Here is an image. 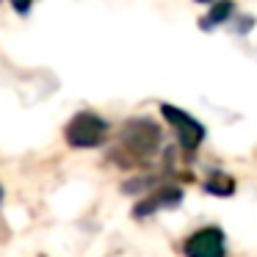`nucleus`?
<instances>
[{"instance_id": "obj_1", "label": "nucleus", "mask_w": 257, "mask_h": 257, "mask_svg": "<svg viewBox=\"0 0 257 257\" xmlns=\"http://www.w3.org/2000/svg\"><path fill=\"white\" fill-rule=\"evenodd\" d=\"M161 147V130L150 119H133L119 133V155H130L127 163L150 161Z\"/></svg>"}, {"instance_id": "obj_2", "label": "nucleus", "mask_w": 257, "mask_h": 257, "mask_svg": "<svg viewBox=\"0 0 257 257\" xmlns=\"http://www.w3.org/2000/svg\"><path fill=\"white\" fill-rule=\"evenodd\" d=\"M64 139L69 147L78 150H94V147L105 144L108 139V122L102 116H97L94 111H80L69 119V124L64 127Z\"/></svg>"}, {"instance_id": "obj_3", "label": "nucleus", "mask_w": 257, "mask_h": 257, "mask_svg": "<svg viewBox=\"0 0 257 257\" xmlns=\"http://www.w3.org/2000/svg\"><path fill=\"white\" fill-rule=\"evenodd\" d=\"M161 111H163V116H166V122L177 130V141L185 152H194L196 147L205 141V124H199L191 113H185L183 108H174V105H169V102H163Z\"/></svg>"}, {"instance_id": "obj_4", "label": "nucleus", "mask_w": 257, "mask_h": 257, "mask_svg": "<svg viewBox=\"0 0 257 257\" xmlns=\"http://www.w3.org/2000/svg\"><path fill=\"white\" fill-rule=\"evenodd\" d=\"M185 257H227V238L218 227H202L183 243Z\"/></svg>"}, {"instance_id": "obj_5", "label": "nucleus", "mask_w": 257, "mask_h": 257, "mask_svg": "<svg viewBox=\"0 0 257 257\" xmlns=\"http://www.w3.org/2000/svg\"><path fill=\"white\" fill-rule=\"evenodd\" d=\"M180 202H183V191L174 188V185H163V188H158L155 194H150L147 199H141L133 213L139 218H144V216H150V213H155V210H163V207H177Z\"/></svg>"}, {"instance_id": "obj_6", "label": "nucleus", "mask_w": 257, "mask_h": 257, "mask_svg": "<svg viewBox=\"0 0 257 257\" xmlns=\"http://www.w3.org/2000/svg\"><path fill=\"white\" fill-rule=\"evenodd\" d=\"M232 9H235L232 0H221V3H216V6L210 9V14H207V17H202V28L210 31V28H216V25L227 23L229 14H232Z\"/></svg>"}, {"instance_id": "obj_7", "label": "nucleus", "mask_w": 257, "mask_h": 257, "mask_svg": "<svg viewBox=\"0 0 257 257\" xmlns=\"http://www.w3.org/2000/svg\"><path fill=\"white\" fill-rule=\"evenodd\" d=\"M205 188L210 191V194H218V196H229L235 191V183L229 174H213L210 180L205 183Z\"/></svg>"}, {"instance_id": "obj_8", "label": "nucleus", "mask_w": 257, "mask_h": 257, "mask_svg": "<svg viewBox=\"0 0 257 257\" xmlns=\"http://www.w3.org/2000/svg\"><path fill=\"white\" fill-rule=\"evenodd\" d=\"M14 3V9H17L20 14H28V9H31V0H12Z\"/></svg>"}, {"instance_id": "obj_9", "label": "nucleus", "mask_w": 257, "mask_h": 257, "mask_svg": "<svg viewBox=\"0 0 257 257\" xmlns=\"http://www.w3.org/2000/svg\"><path fill=\"white\" fill-rule=\"evenodd\" d=\"M196 3H216V0H196Z\"/></svg>"}]
</instances>
